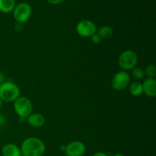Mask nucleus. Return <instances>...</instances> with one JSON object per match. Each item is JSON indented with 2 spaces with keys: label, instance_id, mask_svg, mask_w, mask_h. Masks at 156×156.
<instances>
[{
  "label": "nucleus",
  "instance_id": "a211bd4d",
  "mask_svg": "<svg viewBox=\"0 0 156 156\" xmlns=\"http://www.w3.org/2000/svg\"><path fill=\"white\" fill-rule=\"evenodd\" d=\"M46 1L51 5H59L65 2L66 0H46Z\"/></svg>",
  "mask_w": 156,
  "mask_h": 156
},
{
  "label": "nucleus",
  "instance_id": "f257e3e1",
  "mask_svg": "<svg viewBox=\"0 0 156 156\" xmlns=\"http://www.w3.org/2000/svg\"><path fill=\"white\" fill-rule=\"evenodd\" d=\"M22 156H41L46 150L45 143L37 137L26 138L20 147Z\"/></svg>",
  "mask_w": 156,
  "mask_h": 156
},
{
  "label": "nucleus",
  "instance_id": "9b49d317",
  "mask_svg": "<svg viewBox=\"0 0 156 156\" xmlns=\"http://www.w3.org/2000/svg\"><path fill=\"white\" fill-rule=\"evenodd\" d=\"M2 156H21V149L14 143H7L2 148Z\"/></svg>",
  "mask_w": 156,
  "mask_h": 156
},
{
  "label": "nucleus",
  "instance_id": "dca6fc26",
  "mask_svg": "<svg viewBox=\"0 0 156 156\" xmlns=\"http://www.w3.org/2000/svg\"><path fill=\"white\" fill-rule=\"evenodd\" d=\"M145 76H147V78H151V79H155L156 76V69L155 65L153 64H149L146 66L144 69Z\"/></svg>",
  "mask_w": 156,
  "mask_h": 156
},
{
  "label": "nucleus",
  "instance_id": "9d476101",
  "mask_svg": "<svg viewBox=\"0 0 156 156\" xmlns=\"http://www.w3.org/2000/svg\"><path fill=\"white\" fill-rule=\"evenodd\" d=\"M26 122L31 127L40 128L45 123V117L40 113H32L26 118Z\"/></svg>",
  "mask_w": 156,
  "mask_h": 156
},
{
  "label": "nucleus",
  "instance_id": "6ab92c4d",
  "mask_svg": "<svg viewBox=\"0 0 156 156\" xmlns=\"http://www.w3.org/2000/svg\"><path fill=\"white\" fill-rule=\"evenodd\" d=\"M6 120H5V118L4 116L2 115V114H0V126H3V125L5 123Z\"/></svg>",
  "mask_w": 156,
  "mask_h": 156
},
{
  "label": "nucleus",
  "instance_id": "39448f33",
  "mask_svg": "<svg viewBox=\"0 0 156 156\" xmlns=\"http://www.w3.org/2000/svg\"><path fill=\"white\" fill-rule=\"evenodd\" d=\"M14 19L17 23L24 24L29 21L32 15V7L29 3L22 2L15 5L13 11Z\"/></svg>",
  "mask_w": 156,
  "mask_h": 156
},
{
  "label": "nucleus",
  "instance_id": "7ed1b4c3",
  "mask_svg": "<svg viewBox=\"0 0 156 156\" xmlns=\"http://www.w3.org/2000/svg\"><path fill=\"white\" fill-rule=\"evenodd\" d=\"M33 104L27 97L20 96L13 102V108L19 118L26 119L33 113Z\"/></svg>",
  "mask_w": 156,
  "mask_h": 156
},
{
  "label": "nucleus",
  "instance_id": "aec40b11",
  "mask_svg": "<svg viewBox=\"0 0 156 156\" xmlns=\"http://www.w3.org/2000/svg\"><path fill=\"white\" fill-rule=\"evenodd\" d=\"M92 156H108V155H107L106 153H105V152H96V153H94Z\"/></svg>",
  "mask_w": 156,
  "mask_h": 156
},
{
  "label": "nucleus",
  "instance_id": "f3484780",
  "mask_svg": "<svg viewBox=\"0 0 156 156\" xmlns=\"http://www.w3.org/2000/svg\"><path fill=\"white\" fill-rule=\"evenodd\" d=\"M90 38H91V41H92L93 44H101V42L102 41V39L101 38V37L99 36L97 33H95L94 35H92V36H91Z\"/></svg>",
  "mask_w": 156,
  "mask_h": 156
},
{
  "label": "nucleus",
  "instance_id": "f8f14e48",
  "mask_svg": "<svg viewBox=\"0 0 156 156\" xmlns=\"http://www.w3.org/2000/svg\"><path fill=\"white\" fill-rule=\"evenodd\" d=\"M15 5V0H0V12L4 14L11 13Z\"/></svg>",
  "mask_w": 156,
  "mask_h": 156
},
{
  "label": "nucleus",
  "instance_id": "4468645a",
  "mask_svg": "<svg viewBox=\"0 0 156 156\" xmlns=\"http://www.w3.org/2000/svg\"><path fill=\"white\" fill-rule=\"evenodd\" d=\"M129 93H130L133 96L138 97V96L142 95V94H143L142 83L140 82H138V81L132 82V83L129 84Z\"/></svg>",
  "mask_w": 156,
  "mask_h": 156
},
{
  "label": "nucleus",
  "instance_id": "6e6552de",
  "mask_svg": "<svg viewBox=\"0 0 156 156\" xmlns=\"http://www.w3.org/2000/svg\"><path fill=\"white\" fill-rule=\"evenodd\" d=\"M86 147L81 141H73L65 146L66 155L67 156H82L85 154Z\"/></svg>",
  "mask_w": 156,
  "mask_h": 156
},
{
  "label": "nucleus",
  "instance_id": "ddd939ff",
  "mask_svg": "<svg viewBox=\"0 0 156 156\" xmlns=\"http://www.w3.org/2000/svg\"><path fill=\"white\" fill-rule=\"evenodd\" d=\"M97 34L103 39H110L114 36V29L108 25H104L97 30Z\"/></svg>",
  "mask_w": 156,
  "mask_h": 156
},
{
  "label": "nucleus",
  "instance_id": "423d86ee",
  "mask_svg": "<svg viewBox=\"0 0 156 156\" xmlns=\"http://www.w3.org/2000/svg\"><path fill=\"white\" fill-rule=\"evenodd\" d=\"M130 84V75L126 71H119L116 73L111 80V87L115 91H120L126 89Z\"/></svg>",
  "mask_w": 156,
  "mask_h": 156
},
{
  "label": "nucleus",
  "instance_id": "4be33fe9",
  "mask_svg": "<svg viewBox=\"0 0 156 156\" xmlns=\"http://www.w3.org/2000/svg\"><path fill=\"white\" fill-rule=\"evenodd\" d=\"M2 101L1 100V98H0V109H1V108H2Z\"/></svg>",
  "mask_w": 156,
  "mask_h": 156
},
{
  "label": "nucleus",
  "instance_id": "f03ea898",
  "mask_svg": "<svg viewBox=\"0 0 156 156\" xmlns=\"http://www.w3.org/2000/svg\"><path fill=\"white\" fill-rule=\"evenodd\" d=\"M21 96V91L16 84L12 82H4L0 85V98L2 101L13 103Z\"/></svg>",
  "mask_w": 156,
  "mask_h": 156
},
{
  "label": "nucleus",
  "instance_id": "b1692460",
  "mask_svg": "<svg viewBox=\"0 0 156 156\" xmlns=\"http://www.w3.org/2000/svg\"><path fill=\"white\" fill-rule=\"evenodd\" d=\"M41 156H43V155H41Z\"/></svg>",
  "mask_w": 156,
  "mask_h": 156
},
{
  "label": "nucleus",
  "instance_id": "5701e85b",
  "mask_svg": "<svg viewBox=\"0 0 156 156\" xmlns=\"http://www.w3.org/2000/svg\"><path fill=\"white\" fill-rule=\"evenodd\" d=\"M114 156H124L123 155H122V154H120V153H118V154H115V155H114Z\"/></svg>",
  "mask_w": 156,
  "mask_h": 156
},
{
  "label": "nucleus",
  "instance_id": "2eb2a0df",
  "mask_svg": "<svg viewBox=\"0 0 156 156\" xmlns=\"http://www.w3.org/2000/svg\"><path fill=\"white\" fill-rule=\"evenodd\" d=\"M132 76L133 77V79L136 81H140L145 77V73L144 69H142L141 67L136 66L135 68L133 69L132 70Z\"/></svg>",
  "mask_w": 156,
  "mask_h": 156
},
{
  "label": "nucleus",
  "instance_id": "0eeeda50",
  "mask_svg": "<svg viewBox=\"0 0 156 156\" xmlns=\"http://www.w3.org/2000/svg\"><path fill=\"white\" fill-rule=\"evenodd\" d=\"M97 26L91 20L84 19L79 21L76 25V32L82 37L89 38L97 33Z\"/></svg>",
  "mask_w": 156,
  "mask_h": 156
},
{
  "label": "nucleus",
  "instance_id": "412c9836",
  "mask_svg": "<svg viewBox=\"0 0 156 156\" xmlns=\"http://www.w3.org/2000/svg\"><path fill=\"white\" fill-rule=\"evenodd\" d=\"M4 82H5V76L2 73H0V85H1L2 83H3Z\"/></svg>",
  "mask_w": 156,
  "mask_h": 156
},
{
  "label": "nucleus",
  "instance_id": "393cba45",
  "mask_svg": "<svg viewBox=\"0 0 156 156\" xmlns=\"http://www.w3.org/2000/svg\"><path fill=\"white\" fill-rule=\"evenodd\" d=\"M21 156H22V155H21Z\"/></svg>",
  "mask_w": 156,
  "mask_h": 156
},
{
  "label": "nucleus",
  "instance_id": "20e7f679",
  "mask_svg": "<svg viewBox=\"0 0 156 156\" xmlns=\"http://www.w3.org/2000/svg\"><path fill=\"white\" fill-rule=\"evenodd\" d=\"M138 62V55L135 51L127 50L123 51L118 58V66L123 71H130Z\"/></svg>",
  "mask_w": 156,
  "mask_h": 156
},
{
  "label": "nucleus",
  "instance_id": "1a4fd4ad",
  "mask_svg": "<svg viewBox=\"0 0 156 156\" xmlns=\"http://www.w3.org/2000/svg\"><path fill=\"white\" fill-rule=\"evenodd\" d=\"M143 91L147 97L155 98L156 96V80L155 79L147 78L142 83Z\"/></svg>",
  "mask_w": 156,
  "mask_h": 156
}]
</instances>
